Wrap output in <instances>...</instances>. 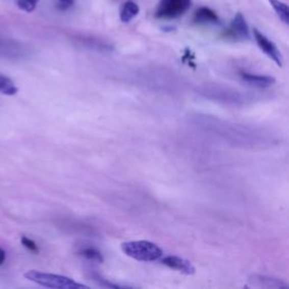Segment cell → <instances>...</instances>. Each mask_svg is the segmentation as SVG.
<instances>
[{
  "mask_svg": "<svg viewBox=\"0 0 289 289\" xmlns=\"http://www.w3.org/2000/svg\"><path fill=\"white\" fill-rule=\"evenodd\" d=\"M241 78L244 83L248 84L256 88H268L272 86L276 83V80L271 76H264V75H253L249 72H242Z\"/></svg>",
  "mask_w": 289,
  "mask_h": 289,
  "instance_id": "52a82bcc",
  "label": "cell"
},
{
  "mask_svg": "<svg viewBox=\"0 0 289 289\" xmlns=\"http://www.w3.org/2000/svg\"><path fill=\"white\" fill-rule=\"evenodd\" d=\"M5 261H6V252L0 248V266H3L5 264Z\"/></svg>",
  "mask_w": 289,
  "mask_h": 289,
  "instance_id": "e0dca14e",
  "label": "cell"
},
{
  "mask_svg": "<svg viewBox=\"0 0 289 289\" xmlns=\"http://www.w3.org/2000/svg\"><path fill=\"white\" fill-rule=\"evenodd\" d=\"M60 2H62V4H65L66 6H70V5H72V0H60Z\"/></svg>",
  "mask_w": 289,
  "mask_h": 289,
  "instance_id": "ac0fdd59",
  "label": "cell"
},
{
  "mask_svg": "<svg viewBox=\"0 0 289 289\" xmlns=\"http://www.w3.org/2000/svg\"><path fill=\"white\" fill-rule=\"evenodd\" d=\"M140 8L138 6V4H136L135 2H127L123 4L122 8L120 10V19L122 20L123 23H129L133 20L137 15L139 14Z\"/></svg>",
  "mask_w": 289,
  "mask_h": 289,
  "instance_id": "30bf717a",
  "label": "cell"
},
{
  "mask_svg": "<svg viewBox=\"0 0 289 289\" xmlns=\"http://www.w3.org/2000/svg\"><path fill=\"white\" fill-rule=\"evenodd\" d=\"M20 242H22V244H23V245L25 246V248L28 249L29 251L33 252V253H39L38 244H36L33 240L26 238V236H22V239H20Z\"/></svg>",
  "mask_w": 289,
  "mask_h": 289,
  "instance_id": "2e32d148",
  "label": "cell"
},
{
  "mask_svg": "<svg viewBox=\"0 0 289 289\" xmlns=\"http://www.w3.org/2000/svg\"><path fill=\"white\" fill-rule=\"evenodd\" d=\"M17 92H18V87L16 86V84L10 80L9 77L0 73V93L5 94V95L13 96Z\"/></svg>",
  "mask_w": 289,
  "mask_h": 289,
  "instance_id": "8fae6325",
  "label": "cell"
},
{
  "mask_svg": "<svg viewBox=\"0 0 289 289\" xmlns=\"http://www.w3.org/2000/svg\"><path fill=\"white\" fill-rule=\"evenodd\" d=\"M24 277L26 279L32 281L36 285L46 288H56V289H76V288H88V286L83 285L75 281L69 277L55 275V273L42 272L38 270H30L25 272Z\"/></svg>",
  "mask_w": 289,
  "mask_h": 289,
  "instance_id": "6da1fadb",
  "label": "cell"
},
{
  "mask_svg": "<svg viewBox=\"0 0 289 289\" xmlns=\"http://www.w3.org/2000/svg\"><path fill=\"white\" fill-rule=\"evenodd\" d=\"M253 38L260 50L264 52L267 57H269L272 61H275L277 66L281 67L283 64V58L280 50L277 48V45L256 29H253Z\"/></svg>",
  "mask_w": 289,
  "mask_h": 289,
  "instance_id": "277c9868",
  "label": "cell"
},
{
  "mask_svg": "<svg viewBox=\"0 0 289 289\" xmlns=\"http://www.w3.org/2000/svg\"><path fill=\"white\" fill-rule=\"evenodd\" d=\"M228 35L232 36V38L241 40H246L250 38V30L248 23H246L244 16L241 13L236 14L235 17L233 18L232 24H230L228 30Z\"/></svg>",
  "mask_w": 289,
  "mask_h": 289,
  "instance_id": "8992f818",
  "label": "cell"
},
{
  "mask_svg": "<svg viewBox=\"0 0 289 289\" xmlns=\"http://www.w3.org/2000/svg\"><path fill=\"white\" fill-rule=\"evenodd\" d=\"M91 278L92 279L95 281L97 285L99 286H102V287H109V288H124V286H120V285H117V283H111V282H109L107 279H104V278H102L101 275H98V273L96 272H93L92 275H91Z\"/></svg>",
  "mask_w": 289,
  "mask_h": 289,
  "instance_id": "9a60e30c",
  "label": "cell"
},
{
  "mask_svg": "<svg viewBox=\"0 0 289 289\" xmlns=\"http://www.w3.org/2000/svg\"><path fill=\"white\" fill-rule=\"evenodd\" d=\"M249 282L252 286L264 287V288H286L287 283L282 280L276 279V278L261 276V275H252L249 278Z\"/></svg>",
  "mask_w": 289,
  "mask_h": 289,
  "instance_id": "ba28073f",
  "label": "cell"
},
{
  "mask_svg": "<svg viewBox=\"0 0 289 289\" xmlns=\"http://www.w3.org/2000/svg\"><path fill=\"white\" fill-rule=\"evenodd\" d=\"M80 253L85 256L86 259L91 260V261H96V262H103V256L101 254V252H99L97 249L93 248V246H87V248H84L81 250Z\"/></svg>",
  "mask_w": 289,
  "mask_h": 289,
  "instance_id": "4fadbf2b",
  "label": "cell"
},
{
  "mask_svg": "<svg viewBox=\"0 0 289 289\" xmlns=\"http://www.w3.org/2000/svg\"><path fill=\"white\" fill-rule=\"evenodd\" d=\"M39 0H17L16 4L19 9L24 10L26 13H32L38 6Z\"/></svg>",
  "mask_w": 289,
  "mask_h": 289,
  "instance_id": "5bb4252c",
  "label": "cell"
},
{
  "mask_svg": "<svg viewBox=\"0 0 289 289\" xmlns=\"http://www.w3.org/2000/svg\"><path fill=\"white\" fill-rule=\"evenodd\" d=\"M161 261L164 266L171 268V269L180 271L182 273H186V275H194V273H196V267L192 265L191 261L185 259V257L176 255H167L163 257Z\"/></svg>",
  "mask_w": 289,
  "mask_h": 289,
  "instance_id": "5b68a950",
  "label": "cell"
},
{
  "mask_svg": "<svg viewBox=\"0 0 289 289\" xmlns=\"http://www.w3.org/2000/svg\"><path fill=\"white\" fill-rule=\"evenodd\" d=\"M190 7L191 0H161L155 16L161 19H174L185 15Z\"/></svg>",
  "mask_w": 289,
  "mask_h": 289,
  "instance_id": "3957f363",
  "label": "cell"
},
{
  "mask_svg": "<svg viewBox=\"0 0 289 289\" xmlns=\"http://www.w3.org/2000/svg\"><path fill=\"white\" fill-rule=\"evenodd\" d=\"M123 253L137 261L151 262L160 260L163 256V250L159 245L149 241H130L121 245Z\"/></svg>",
  "mask_w": 289,
  "mask_h": 289,
  "instance_id": "7a4b0ae2",
  "label": "cell"
},
{
  "mask_svg": "<svg viewBox=\"0 0 289 289\" xmlns=\"http://www.w3.org/2000/svg\"><path fill=\"white\" fill-rule=\"evenodd\" d=\"M269 3L271 5V7L275 9L276 14L278 15V17L282 20L286 25L289 24V9L288 6L285 4L280 2V0H269Z\"/></svg>",
  "mask_w": 289,
  "mask_h": 289,
  "instance_id": "7c38bea8",
  "label": "cell"
},
{
  "mask_svg": "<svg viewBox=\"0 0 289 289\" xmlns=\"http://www.w3.org/2000/svg\"><path fill=\"white\" fill-rule=\"evenodd\" d=\"M194 23L198 24H215L218 23V16L217 14L214 12L213 9L208 7H201L199 8L196 14H194Z\"/></svg>",
  "mask_w": 289,
  "mask_h": 289,
  "instance_id": "9c48e42d",
  "label": "cell"
}]
</instances>
